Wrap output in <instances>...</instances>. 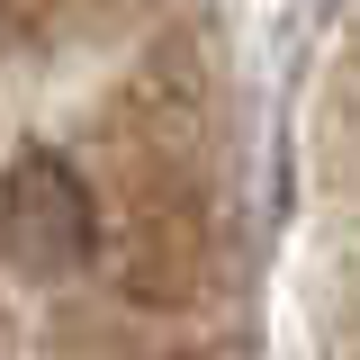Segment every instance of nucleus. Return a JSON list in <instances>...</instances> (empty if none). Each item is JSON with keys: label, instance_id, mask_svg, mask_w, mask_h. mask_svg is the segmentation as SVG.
<instances>
[{"label": "nucleus", "instance_id": "f257e3e1", "mask_svg": "<svg viewBox=\"0 0 360 360\" xmlns=\"http://www.w3.org/2000/svg\"><path fill=\"white\" fill-rule=\"evenodd\" d=\"M0 234H9V262L37 288H63L72 270L99 252V198L90 180L54 153V144H27L9 180H0Z\"/></svg>", "mask_w": 360, "mask_h": 360}]
</instances>
